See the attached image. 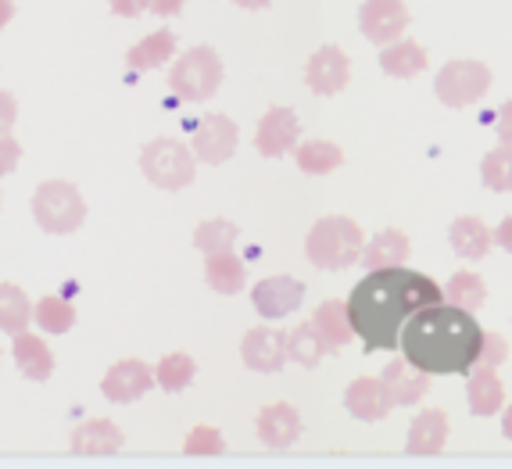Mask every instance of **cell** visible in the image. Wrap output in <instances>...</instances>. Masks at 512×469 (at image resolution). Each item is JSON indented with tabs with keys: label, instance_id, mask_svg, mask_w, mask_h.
<instances>
[{
	"label": "cell",
	"instance_id": "obj_1",
	"mask_svg": "<svg viewBox=\"0 0 512 469\" xmlns=\"http://www.w3.org/2000/svg\"><path fill=\"white\" fill-rule=\"evenodd\" d=\"M444 290L430 276L398 269H369L366 280L348 298L351 333L366 341V348H394L405 319L427 305H437Z\"/></svg>",
	"mask_w": 512,
	"mask_h": 469
},
{
	"label": "cell",
	"instance_id": "obj_2",
	"mask_svg": "<svg viewBox=\"0 0 512 469\" xmlns=\"http://www.w3.org/2000/svg\"><path fill=\"white\" fill-rule=\"evenodd\" d=\"M480 337H484V330L477 326L473 312L437 301V305L419 308L405 319L398 344L416 369L430 376H448L470 373L480 355Z\"/></svg>",
	"mask_w": 512,
	"mask_h": 469
},
{
	"label": "cell",
	"instance_id": "obj_3",
	"mask_svg": "<svg viewBox=\"0 0 512 469\" xmlns=\"http://www.w3.org/2000/svg\"><path fill=\"white\" fill-rule=\"evenodd\" d=\"M366 248V237H362L359 222L348 219V215H326L319 219L305 237V255L316 269H348L362 258Z\"/></svg>",
	"mask_w": 512,
	"mask_h": 469
},
{
	"label": "cell",
	"instance_id": "obj_4",
	"mask_svg": "<svg viewBox=\"0 0 512 469\" xmlns=\"http://www.w3.org/2000/svg\"><path fill=\"white\" fill-rule=\"evenodd\" d=\"M33 219L43 233H54V237L76 233L86 219V201L76 183L43 180L33 194Z\"/></svg>",
	"mask_w": 512,
	"mask_h": 469
},
{
	"label": "cell",
	"instance_id": "obj_5",
	"mask_svg": "<svg viewBox=\"0 0 512 469\" xmlns=\"http://www.w3.org/2000/svg\"><path fill=\"white\" fill-rule=\"evenodd\" d=\"M194 169H197L194 151L187 144H180V140L158 137L151 144H144V151H140V172L162 190L190 187L194 183Z\"/></svg>",
	"mask_w": 512,
	"mask_h": 469
},
{
	"label": "cell",
	"instance_id": "obj_6",
	"mask_svg": "<svg viewBox=\"0 0 512 469\" xmlns=\"http://www.w3.org/2000/svg\"><path fill=\"white\" fill-rule=\"evenodd\" d=\"M222 83V61L212 47H194L187 51L183 58H176L169 72V90L180 101H190V104H201L219 90Z\"/></svg>",
	"mask_w": 512,
	"mask_h": 469
},
{
	"label": "cell",
	"instance_id": "obj_7",
	"mask_svg": "<svg viewBox=\"0 0 512 469\" xmlns=\"http://www.w3.org/2000/svg\"><path fill=\"white\" fill-rule=\"evenodd\" d=\"M491 90V69L484 61H448L437 72V97L448 108H470Z\"/></svg>",
	"mask_w": 512,
	"mask_h": 469
},
{
	"label": "cell",
	"instance_id": "obj_8",
	"mask_svg": "<svg viewBox=\"0 0 512 469\" xmlns=\"http://www.w3.org/2000/svg\"><path fill=\"white\" fill-rule=\"evenodd\" d=\"M237 122L226 119V115H205V119L194 126V137H190V151H194L197 162L205 165H222L230 162L233 151H237Z\"/></svg>",
	"mask_w": 512,
	"mask_h": 469
},
{
	"label": "cell",
	"instance_id": "obj_9",
	"mask_svg": "<svg viewBox=\"0 0 512 469\" xmlns=\"http://www.w3.org/2000/svg\"><path fill=\"white\" fill-rule=\"evenodd\" d=\"M154 387V369L140 359H122L104 373L101 394L115 405H133Z\"/></svg>",
	"mask_w": 512,
	"mask_h": 469
},
{
	"label": "cell",
	"instance_id": "obj_10",
	"mask_svg": "<svg viewBox=\"0 0 512 469\" xmlns=\"http://www.w3.org/2000/svg\"><path fill=\"white\" fill-rule=\"evenodd\" d=\"M301 301H305V283L294 280V276H269L251 290V305L262 319L291 316L301 308Z\"/></svg>",
	"mask_w": 512,
	"mask_h": 469
},
{
	"label": "cell",
	"instance_id": "obj_11",
	"mask_svg": "<svg viewBox=\"0 0 512 469\" xmlns=\"http://www.w3.org/2000/svg\"><path fill=\"white\" fill-rule=\"evenodd\" d=\"M362 36L373 43H391L409 29V8L405 0H366L359 11Z\"/></svg>",
	"mask_w": 512,
	"mask_h": 469
},
{
	"label": "cell",
	"instance_id": "obj_12",
	"mask_svg": "<svg viewBox=\"0 0 512 469\" xmlns=\"http://www.w3.org/2000/svg\"><path fill=\"white\" fill-rule=\"evenodd\" d=\"M305 79H308V90L319 97H333L341 94L344 86L351 79V61L341 47H323L308 58V69H305Z\"/></svg>",
	"mask_w": 512,
	"mask_h": 469
},
{
	"label": "cell",
	"instance_id": "obj_13",
	"mask_svg": "<svg viewBox=\"0 0 512 469\" xmlns=\"http://www.w3.org/2000/svg\"><path fill=\"white\" fill-rule=\"evenodd\" d=\"M301 137V122L291 108H269L258 122L255 133V147L265 154V158H280L287 154Z\"/></svg>",
	"mask_w": 512,
	"mask_h": 469
},
{
	"label": "cell",
	"instance_id": "obj_14",
	"mask_svg": "<svg viewBox=\"0 0 512 469\" xmlns=\"http://www.w3.org/2000/svg\"><path fill=\"white\" fill-rule=\"evenodd\" d=\"M240 355L258 373H276L287 362V333L273 330V326H255L240 344Z\"/></svg>",
	"mask_w": 512,
	"mask_h": 469
},
{
	"label": "cell",
	"instance_id": "obj_15",
	"mask_svg": "<svg viewBox=\"0 0 512 469\" xmlns=\"http://www.w3.org/2000/svg\"><path fill=\"white\" fill-rule=\"evenodd\" d=\"M344 405H348L351 416H359L362 423H376V419H384L387 412L394 409V398L384 380L359 376V380H351L348 391H344Z\"/></svg>",
	"mask_w": 512,
	"mask_h": 469
},
{
	"label": "cell",
	"instance_id": "obj_16",
	"mask_svg": "<svg viewBox=\"0 0 512 469\" xmlns=\"http://www.w3.org/2000/svg\"><path fill=\"white\" fill-rule=\"evenodd\" d=\"M298 437H301V416L294 405L276 401V405H265V409L258 412V441H262L265 448L283 452V448H291Z\"/></svg>",
	"mask_w": 512,
	"mask_h": 469
},
{
	"label": "cell",
	"instance_id": "obj_17",
	"mask_svg": "<svg viewBox=\"0 0 512 469\" xmlns=\"http://www.w3.org/2000/svg\"><path fill=\"white\" fill-rule=\"evenodd\" d=\"M11 359H15V366L22 369L26 380H47L54 373V351L47 348L43 337L29 333V326L11 333Z\"/></svg>",
	"mask_w": 512,
	"mask_h": 469
},
{
	"label": "cell",
	"instance_id": "obj_18",
	"mask_svg": "<svg viewBox=\"0 0 512 469\" xmlns=\"http://www.w3.org/2000/svg\"><path fill=\"white\" fill-rule=\"evenodd\" d=\"M466 398H470L473 416H495L505 405V384L495 366H473L470 384H466Z\"/></svg>",
	"mask_w": 512,
	"mask_h": 469
},
{
	"label": "cell",
	"instance_id": "obj_19",
	"mask_svg": "<svg viewBox=\"0 0 512 469\" xmlns=\"http://www.w3.org/2000/svg\"><path fill=\"white\" fill-rule=\"evenodd\" d=\"M380 380H384L387 391H391L394 405H419L423 394L430 391V373L416 369L409 359H394L391 366L384 369Z\"/></svg>",
	"mask_w": 512,
	"mask_h": 469
},
{
	"label": "cell",
	"instance_id": "obj_20",
	"mask_svg": "<svg viewBox=\"0 0 512 469\" xmlns=\"http://www.w3.org/2000/svg\"><path fill=\"white\" fill-rule=\"evenodd\" d=\"M122 430L111 419H86L72 430V452L76 455H115L122 448Z\"/></svg>",
	"mask_w": 512,
	"mask_h": 469
},
{
	"label": "cell",
	"instance_id": "obj_21",
	"mask_svg": "<svg viewBox=\"0 0 512 469\" xmlns=\"http://www.w3.org/2000/svg\"><path fill=\"white\" fill-rule=\"evenodd\" d=\"M380 69H384L391 79H412L427 69V51H423V43L402 40V36H398V40L384 43V51H380Z\"/></svg>",
	"mask_w": 512,
	"mask_h": 469
},
{
	"label": "cell",
	"instance_id": "obj_22",
	"mask_svg": "<svg viewBox=\"0 0 512 469\" xmlns=\"http://www.w3.org/2000/svg\"><path fill=\"white\" fill-rule=\"evenodd\" d=\"M448 444V416L441 409H427L412 419L409 427V455H437Z\"/></svg>",
	"mask_w": 512,
	"mask_h": 469
},
{
	"label": "cell",
	"instance_id": "obj_23",
	"mask_svg": "<svg viewBox=\"0 0 512 469\" xmlns=\"http://www.w3.org/2000/svg\"><path fill=\"white\" fill-rule=\"evenodd\" d=\"M409 248L412 244L402 230H384L362 248L359 262L366 265V269H398V265H405V258H409Z\"/></svg>",
	"mask_w": 512,
	"mask_h": 469
},
{
	"label": "cell",
	"instance_id": "obj_24",
	"mask_svg": "<svg viewBox=\"0 0 512 469\" xmlns=\"http://www.w3.org/2000/svg\"><path fill=\"white\" fill-rule=\"evenodd\" d=\"M448 240H452V251L466 262H480L491 248V230H487L484 222L477 215H462V219L452 222V230H448Z\"/></svg>",
	"mask_w": 512,
	"mask_h": 469
},
{
	"label": "cell",
	"instance_id": "obj_25",
	"mask_svg": "<svg viewBox=\"0 0 512 469\" xmlns=\"http://www.w3.org/2000/svg\"><path fill=\"white\" fill-rule=\"evenodd\" d=\"M312 330L319 333V341L326 344V351H337L351 341V319L344 301H323L312 316Z\"/></svg>",
	"mask_w": 512,
	"mask_h": 469
},
{
	"label": "cell",
	"instance_id": "obj_26",
	"mask_svg": "<svg viewBox=\"0 0 512 469\" xmlns=\"http://www.w3.org/2000/svg\"><path fill=\"white\" fill-rule=\"evenodd\" d=\"M205 280L219 294H240L248 283V269L233 251H215V255H205Z\"/></svg>",
	"mask_w": 512,
	"mask_h": 469
},
{
	"label": "cell",
	"instance_id": "obj_27",
	"mask_svg": "<svg viewBox=\"0 0 512 469\" xmlns=\"http://www.w3.org/2000/svg\"><path fill=\"white\" fill-rule=\"evenodd\" d=\"M172 54H176V36H172L169 29H158V33H151L140 43H133L129 54H126V61H129V69L151 72V69H162Z\"/></svg>",
	"mask_w": 512,
	"mask_h": 469
},
{
	"label": "cell",
	"instance_id": "obj_28",
	"mask_svg": "<svg viewBox=\"0 0 512 469\" xmlns=\"http://www.w3.org/2000/svg\"><path fill=\"white\" fill-rule=\"evenodd\" d=\"M294 162H298L301 172L308 176H326L337 165H344V151L333 140H305V144L294 151Z\"/></svg>",
	"mask_w": 512,
	"mask_h": 469
},
{
	"label": "cell",
	"instance_id": "obj_29",
	"mask_svg": "<svg viewBox=\"0 0 512 469\" xmlns=\"http://www.w3.org/2000/svg\"><path fill=\"white\" fill-rule=\"evenodd\" d=\"M33 323V301L15 283H0V333H18Z\"/></svg>",
	"mask_w": 512,
	"mask_h": 469
},
{
	"label": "cell",
	"instance_id": "obj_30",
	"mask_svg": "<svg viewBox=\"0 0 512 469\" xmlns=\"http://www.w3.org/2000/svg\"><path fill=\"white\" fill-rule=\"evenodd\" d=\"M33 319L43 333H69L76 326V308L65 294H43L33 305Z\"/></svg>",
	"mask_w": 512,
	"mask_h": 469
},
{
	"label": "cell",
	"instance_id": "obj_31",
	"mask_svg": "<svg viewBox=\"0 0 512 469\" xmlns=\"http://www.w3.org/2000/svg\"><path fill=\"white\" fill-rule=\"evenodd\" d=\"M194 373H197V366L187 351H172V355H165V359L154 366V384L169 394H180L194 384Z\"/></svg>",
	"mask_w": 512,
	"mask_h": 469
},
{
	"label": "cell",
	"instance_id": "obj_32",
	"mask_svg": "<svg viewBox=\"0 0 512 469\" xmlns=\"http://www.w3.org/2000/svg\"><path fill=\"white\" fill-rule=\"evenodd\" d=\"M326 355V344L319 341V333L312 330V323H301L287 333V359L298 362V366H319V359Z\"/></svg>",
	"mask_w": 512,
	"mask_h": 469
},
{
	"label": "cell",
	"instance_id": "obj_33",
	"mask_svg": "<svg viewBox=\"0 0 512 469\" xmlns=\"http://www.w3.org/2000/svg\"><path fill=\"white\" fill-rule=\"evenodd\" d=\"M444 294H448V305L455 308H466V312H477L480 305L487 301V287L484 280H480L477 273H455L452 280H448V287H444Z\"/></svg>",
	"mask_w": 512,
	"mask_h": 469
},
{
	"label": "cell",
	"instance_id": "obj_34",
	"mask_svg": "<svg viewBox=\"0 0 512 469\" xmlns=\"http://www.w3.org/2000/svg\"><path fill=\"white\" fill-rule=\"evenodd\" d=\"M480 176H484L487 190L509 194L512 190V144H498L495 151L487 154L484 165H480Z\"/></svg>",
	"mask_w": 512,
	"mask_h": 469
},
{
	"label": "cell",
	"instance_id": "obj_35",
	"mask_svg": "<svg viewBox=\"0 0 512 469\" xmlns=\"http://www.w3.org/2000/svg\"><path fill=\"white\" fill-rule=\"evenodd\" d=\"M194 244H197V251H205V255L230 251L233 244H237V226L226 219H208L194 230Z\"/></svg>",
	"mask_w": 512,
	"mask_h": 469
},
{
	"label": "cell",
	"instance_id": "obj_36",
	"mask_svg": "<svg viewBox=\"0 0 512 469\" xmlns=\"http://www.w3.org/2000/svg\"><path fill=\"white\" fill-rule=\"evenodd\" d=\"M183 452L187 455H222L226 452V441L215 427H194L183 441Z\"/></svg>",
	"mask_w": 512,
	"mask_h": 469
},
{
	"label": "cell",
	"instance_id": "obj_37",
	"mask_svg": "<svg viewBox=\"0 0 512 469\" xmlns=\"http://www.w3.org/2000/svg\"><path fill=\"white\" fill-rule=\"evenodd\" d=\"M505 355H509V344H505L502 333H484V337H480V355H477L473 366H495L498 369L505 362Z\"/></svg>",
	"mask_w": 512,
	"mask_h": 469
},
{
	"label": "cell",
	"instance_id": "obj_38",
	"mask_svg": "<svg viewBox=\"0 0 512 469\" xmlns=\"http://www.w3.org/2000/svg\"><path fill=\"white\" fill-rule=\"evenodd\" d=\"M18 162H22V144L11 133H0V176L15 172Z\"/></svg>",
	"mask_w": 512,
	"mask_h": 469
},
{
	"label": "cell",
	"instance_id": "obj_39",
	"mask_svg": "<svg viewBox=\"0 0 512 469\" xmlns=\"http://www.w3.org/2000/svg\"><path fill=\"white\" fill-rule=\"evenodd\" d=\"M15 119H18V101H15V94L0 90V133H11Z\"/></svg>",
	"mask_w": 512,
	"mask_h": 469
},
{
	"label": "cell",
	"instance_id": "obj_40",
	"mask_svg": "<svg viewBox=\"0 0 512 469\" xmlns=\"http://www.w3.org/2000/svg\"><path fill=\"white\" fill-rule=\"evenodd\" d=\"M144 8H147V0H111V11H115V15H122V18L144 15Z\"/></svg>",
	"mask_w": 512,
	"mask_h": 469
},
{
	"label": "cell",
	"instance_id": "obj_41",
	"mask_svg": "<svg viewBox=\"0 0 512 469\" xmlns=\"http://www.w3.org/2000/svg\"><path fill=\"white\" fill-rule=\"evenodd\" d=\"M183 4L187 0H147V8L154 11V15H162V18H172V15H180Z\"/></svg>",
	"mask_w": 512,
	"mask_h": 469
},
{
	"label": "cell",
	"instance_id": "obj_42",
	"mask_svg": "<svg viewBox=\"0 0 512 469\" xmlns=\"http://www.w3.org/2000/svg\"><path fill=\"white\" fill-rule=\"evenodd\" d=\"M498 137H502V144H512V101L502 104V115H498Z\"/></svg>",
	"mask_w": 512,
	"mask_h": 469
},
{
	"label": "cell",
	"instance_id": "obj_43",
	"mask_svg": "<svg viewBox=\"0 0 512 469\" xmlns=\"http://www.w3.org/2000/svg\"><path fill=\"white\" fill-rule=\"evenodd\" d=\"M495 240H498V244H502V248L512 255V215H509V219H505L502 226H498V230H495Z\"/></svg>",
	"mask_w": 512,
	"mask_h": 469
},
{
	"label": "cell",
	"instance_id": "obj_44",
	"mask_svg": "<svg viewBox=\"0 0 512 469\" xmlns=\"http://www.w3.org/2000/svg\"><path fill=\"white\" fill-rule=\"evenodd\" d=\"M11 18H15V0H0V29L8 26Z\"/></svg>",
	"mask_w": 512,
	"mask_h": 469
},
{
	"label": "cell",
	"instance_id": "obj_45",
	"mask_svg": "<svg viewBox=\"0 0 512 469\" xmlns=\"http://www.w3.org/2000/svg\"><path fill=\"white\" fill-rule=\"evenodd\" d=\"M240 8H248V11H258V8H269L273 0H237Z\"/></svg>",
	"mask_w": 512,
	"mask_h": 469
},
{
	"label": "cell",
	"instance_id": "obj_46",
	"mask_svg": "<svg viewBox=\"0 0 512 469\" xmlns=\"http://www.w3.org/2000/svg\"><path fill=\"white\" fill-rule=\"evenodd\" d=\"M502 434L512 441V405H509V409H505V416H502Z\"/></svg>",
	"mask_w": 512,
	"mask_h": 469
},
{
	"label": "cell",
	"instance_id": "obj_47",
	"mask_svg": "<svg viewBox=\"0 0 512 469\" xmlns=\"http://www.w3.org/2000/svg\"><path fill=\"white\" fill-rule=\"evenodd\" d=\"M0 205H4V201H0Z\"/></svg>",
	"mask_w": 512,
	"mask_h": 469
}]
</instances>
